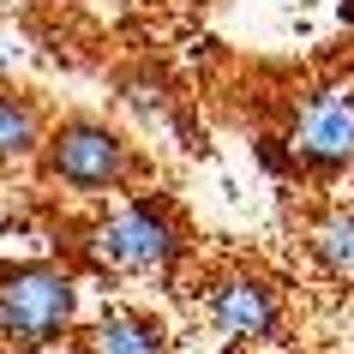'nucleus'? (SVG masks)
Wrapping results in <instances>:
<instances>
[{"label": "nucleus", "instance_id": "nucleus-2", "mask_svg": "<svg viewBox=\"0 0 354 354\" xmlns=\"http://www.w3.org/2000/svg\"><path fill=\"white\" fill-rule=\"evenodd\" d=\"M91 252L109 270H127V277H168L187 241H180V223L168 216V205L156 198H132L109 216V223L91 228Z\"/></svg>", "mask_w": 354, "mask_h": 354}, {"label": "nucleus", "instance_id": "nucleus-5", "mask_svg": "<svg viewBox=\"0 0 354 354\" xmlns=\"http://www.w3.org/2000/svg\"><path fill=\"white\" fill-rule=\"evenodd\" d=\"M205 313L228 342H270L277 324H282V300L264 277H223L210 288Z\"/></svg>", "mask_w": 354, "mask_h": 354}, {"label": "nucleus", "instance_id": "nucleus-8", "mask_svg": "<svg viewBox=\"0 0 354 354\" xmlns=\"http://www.w3.org/2000/svg\"><path fill=\"white\" fill-rule=\"evenodd\" d=\"M313 259L330 270V277H354V210L336 205L313 223Z\"/></svg>", "mask_w": 354, "mask_h": 354}, {"label": "nucleus", "instance_id": "nucleus-1", "mask_svg": "<svg viewBox=\"0 0 354 354\" xmlns=\"http://www.w3.org/2000/svg\"><path fill=\"white\" fill-rule=\"evenodd\" d=\"M78 318V282L48 259H24L0 270V342L19 354L55 348Z\"/></svg>", "mask_w": 354, "mask_h": 354}, {"label": "nucleus", "instance_id": "nucleus-4", "mask_svg": "<svg viewBox=\"0 0 354 354\" xmlns=\"http://www.w3.org/2000/svg\"><path fill=\"white\" fill-rule=\"evenodd\" d=\"M295 162L318 168V174H336V168L354 162V91H313L295 109Z\"/></svg>", "mask_w": 354, "mask_h": 354}, {"label": "nucleus", "instance_id": "nucleus-3", "mask_svg": "<svg viewBox=\"0 0 354 354\" xmlns=\"http://www.w3.org/2000/svg\"><path fill=\"white\" fill-rule=\"evenodd\" d=\"M42 168L78 192H109L138 162H132V145L114 127H102V120H60L48 132V145H42Z\"/></svg>", "mask_w": 354, "mask_h": 354}, {"label": "nucleus", "instance_id": "nucleus-10", "mask_svg": "<svg viewBox=\"0 0 354 354\" xmlns=\"http://www.w3.org/2000/svg\"><path fill=\"white\" fill-rule=\"evenodd\" d=\"M259 162L270 168V174H288V168H295V150H288V138H259Z\"/></svg>", "mask_w": 354, "mask_h": 354}, {"label": "nucleus", "instance_id": "nucleus-11", "mask_svg": "<svg viewBox=\"0 0 354 354\" xmlns=\"http://www.w3.org/2000/svg\"><path fill=\"white\" fill-rule=\"evenodd\" d=\"M0 66H6V48H0Z\"/></svg>", "mask_w": 354, "mask_h": 354}, {"label": "nucleus", "instance_id": "nucleus-6", "mask_svg": "<svg viewBox=\"0 0 354 354\" xmlns=\"http://www.w3.org/2000/svg\"><path fill=\"white\" fill-rule=\"evenodd\" d=\"M78 354H168V324L150 313H132V306H114L84 330Z\"/></svg>", "mask_w": 354, "mask_h": 354}, {"label": "nucleus", "instance_id": "nucleus-9", "mask_svg": "<svg viewBox=\"0 0 354 354\" xmlns=\"http://www.w3.org/2000/svg\"><path fill=\"white\" fill-rule=\"evenodd\" d=\"M132 109L150 114V120H168V96H162V84H132Z\"/></svg>", "mask_w": 354, "mask_h": 354}, {"label": "nucleus", "instance_id": "nucleus-7", "mask_svg": "<svg viewBox=\"0 0 354 354\" xmlns=\"http://www.w3.org/2000/svg\"><path fill=\"white\" fill-rule=\"evenodd\" d=\"M37 145H42V114H37V102L19 96V91H0V168H6V162H24Z\"/></svg>", "mask_w": 354, "mask_h": 354}]
</instances>
